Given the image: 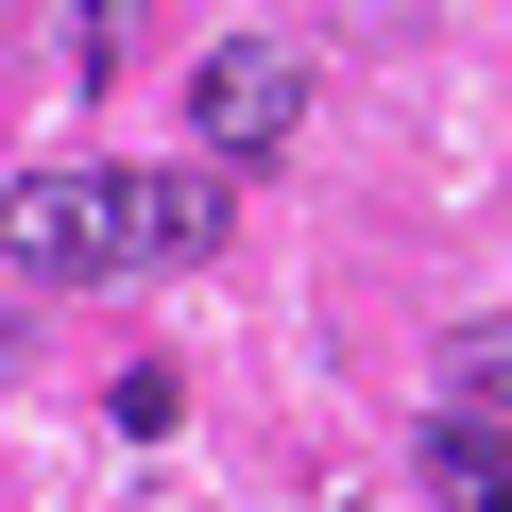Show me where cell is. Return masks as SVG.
Segmentation results:
<instances>
[{"mask_svg":"<svg viewBox=\"0 0 512 512\" xmlns=\"http://www.w3.org/2000/svg\"><path fill=\"white\" fill-rule=\"evenodd\" d=\"M0 256H18V274H52V291L120 274V171H86V154L18 171V188H0Z\"/></svg>","mask_w":512,"mask_h":512,"instance_id":"cell-1","label":"cell"},{"mask_svg":"<svg viewBox=\"0 0 512 512\" xmlns=\"http://www.w3.org/2000/svg\"><path fill=\"white\" fill-rule=\"evenodd\" d=\"M291 120H308V69H291V35H222V52L188 69V154H205V171L274 154Z\"/></svg>","mask_w":512,"mask_h":512,"instance_id":"cell-2","label":"cell"},{"mask_svg":"<svg viewBox=\"0 0 512 512\" xmlns=\"http://www.w3.org/2000/svg\"><path fill=\"white\" fill-rule=\"evenodd\" d=\"M222 239H239V171H205V154L120 171V256H154V274H205Z\"/></svg>","mask_w":512,"mask_h":512,"instance_id":"cell-3","label":"cell"},{"mask_svg":"<svg viewBox=\"0 0 512 512\" xmlns=\"http://www.w3.org/2000/svg\"><path fill=\"white\" fill-rule=\"evenodd\" d=\"M427 478L461 495V512H512V461H495V427L461 410V427H427Z\"/></svg>","mask_w":512,"mask_h":512,"instance_id":"cell-4","label":"cell"},{"mask_svg":"<svg viewBox=\"0 0 512 512\" xmlns=\"http://www.w3.org/2000/svg\"><path fill=\"white\" fill-rule=\"evenodd\" d=\"M461 393H478V410H512V325H478V342H461Z\"/></svg>","mask_w":512,"mask_h":512,"instance_id":"cell-5","label":"cell"}]
</instances>
